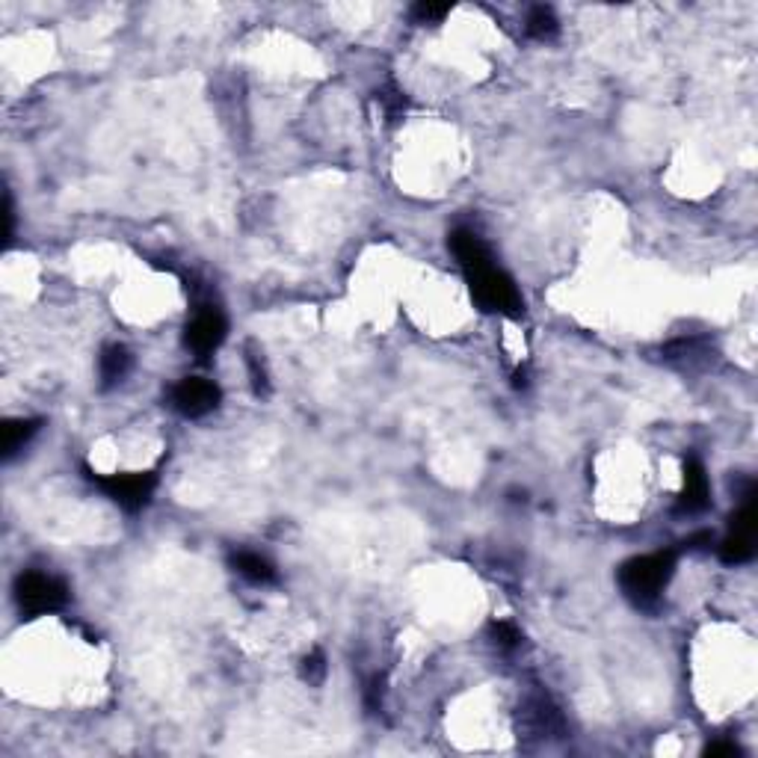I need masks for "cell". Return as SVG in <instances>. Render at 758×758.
<instances>
[{"label":"cell","mask_w":758,"mask_h":758,"mask_svg":"<svg viewBox=\"0 0 758 758\" xmlns=\"http://www.w3.org/2000/svg\"><path fill=\"white\" fill-rule=\"evenodd\" d=\"M672 572H676V551L672 548L643 554V557L622 563V569H619V586H622V593L637 607H655L660 602L664 586L672 578Z\"/></svg>","instance_id":"1"},{"label":"cell","mask_w":758,"mask_h":758,"mask_svg":"<svg viewBox=\"0 0 758 758\" xmlns=\"http://www.w3.org/2000/svg\"><path fill=\"white\" fill-rule=\"evenodd\" d=\"M465 279H468V287H472L474 303L483 308V312L516 317V314H521V308H525L521 305V294L516 291V285H512V279L504 270H498L495 261L480 264V267H474V270H468Z\"/></svg>","instance_id":"2"},{"label":"cell","mask_w":758,"mask_h":758,"mask_svg":"<svg viewBox=\"0 0 758 758\" xmlns=\"http://www.w3.org/2000/svg\"><path fill=\"white\" fill-rule=\"evenodd\" d=\"M15 602L27 616L57 613L69 604V586L53 575L21 572L15 581Z\"/></svg>","instance_id":"3"},{"label":"cell","mask_w":758,"mask_h":758,"mask_svg":"<svg viewBox=\"0 0 758 758\" xmlns=\"http://www.w3.org/2000/svg\"><path fill=\"white\" fill-rule=\"evenodd\" d=\"M89 480L107 498L116 501V504L127 512L143 510L148 501H152L154 486H157V477L152 472H140V474H92L89 472Z\"/></svg>","instance_id":"4"},{"label":"cell","mask_w":758,"mask_h":758,"mask_svg":"<svg viewBox=\"0 0 758 758\" xmlns=\"http://www.w3.org/2000/svg\"><path fill=\"white\" fill-rule=\"evenodd\" d=\"M173 406L184 418H205L208 412L220 406V388L199 377L181 379L173 391Z\"/></svg>","instance_id":"5"},{"label":"cell","mask_w":758,"mask_h":758,"mask_svg":"<svg viewBox=\"0 0 758 758\" xmlns=\"http://www.w3.org/2000/svg\"><path fill=\"white\" fill-rule=\"evenodd\" d=\"M226 332H229L226 317H222V312H217V308L208 305V308H201L193 323L187 326V347L193 350L199 359H208L213 350L226 341Z\"/></svg>","instance_id":"6"},{"label":"cell","mask_w":758,"mask_h":758,"mask_svg":"<svg viewBox=\"0 0 758 758\" xmlns=\"http://www.w3.org/2000/svg\"><path fill=\"white\" fill-rule=\"evenodd\" d=\"M711 504L708 474L697 456L685 459V489L678 495V512H702Z\"/></svg>","instance_id":"7"},{"label":"cell","mask_w":758,"mask_h":758,"mask_svg":"<svg viewBox=\"0 0 758 758\" xmlns=\"http://www.w3.org/2000/svg\"><path fill=\"white\" fill-rule=\"evenodd\" d=\"M451 249L456 255L459 267H463V273L474 270V267H480V264L492 261V255H489V249L483 247V240H480L474 231H465V229H459V231L451 234Z\"/></svg>","instance_id":"8"},{"label":"cell","mask_w":758,"mask_h":758,"mask_svg":"<svg viewBox=\"0 0 758 758\" xmlns=\"http://www.w3.org/2000/svg\"><path fill=\"white\" fill-rule=\"evenodd\" d=\"M234 572L243 575L247 581L252 584H273L276 581V569L270 560H264L261 554H252V551H238L231 557Z\"/></svg>","instance_id":"9"},{"label":"cell","mask_w":758,"mask_h":758,"mask_svg":"<svg viewBox=\"0 0 758 758\" xmlns=\"http://www.w3.org/2000/svg\"><path fill=\"white\" fill-rule=\"evenodd\" d=\"M98 370H101V386L104 388L116 386V382H122L127 377V370H131V353H127V350L119 347V344L107 347L104 353H101Z\"/></svg>","instance_id":"10"},{"label":"cell","mask_w":758,"mask_h":758,"mask_svg":"<svg viewBox=\"0 0 758 758\" xmlns=\"http://www.w3.org/2000/svg\"><path fill=\"white\" fill-rule=\"evenodd\" d=\"M42 421H6L4 424V459H13L18 451H24L27 442L39 433Z\"/></svg>","instance_id":"11"},{"label":"cell","mask_w":758,"mask_h":758,"mask_svg":"<svg viewBox=\"0 0 758 758\" xmlns=\"http://www.w3.org/2000/svg\"><path fill=\"white\" fill-rule=\"evenodd\" d=\"M373 98H377L382 116H386L388 122H398L400 116L406 113V107H409V98H406V92L398 89L394 83H386V87H379L373 92Z\"/></svg>","instance_id":"12"},{"label":"cell","mask_w":758,"mask_h":758,"mask_svg":"<svg viewBox=\"0 0 758 758\" xmlns=\"http://www.w3.org/2000/svg\"><path fill=\"white\" fill-rule=\"evenodd\" d=\"M753 554H755V537H738V533H729L720 546V560L729 563V566L753 560Z\"/></svg>","instance_id":"13"},{"label":"cell","mask_w":758,"mask_h":758,"mask_svg":"<svg viewBox=\"0 0 758 758\" xmlns=\"http://www.w3.org/2000/svg\"><path fill=\"white\" fill-rule=\"evenodd\" d=\"M528 33L533 39H551L554 33H557V18H554V13L548 6L533 9L530 18H528Z\"/></svg>","instance_id":"14"},{"label":"cell","mask_w":758,"mask_h":758,"mask_svg":"<svg viewBox=\"0 0 758 758\" xmlns=\"http://www.w3.org/2000/svg\"><path fill=\"white\" fill-rule=\"evenodd\" d=\"M300 676L303 681H308V685H323V678H326V655L320 652V649H312L305 658H303V664H300Z\"/></svg>","instance_id":"15"},{"label":"cell","mask_w":758,"mask_h":758,"mask_svg":"<svg viewBox=\"0 0 758 758\" xmlns=\"http://www.w3.org/2000/svg\"><path fill=\"white\" fill-rule=\"evenodd\" d=\"M489 634H492L495 646L501 649H516L521 643V632L512 622H492L489 625Z\"/></svg>","instance_id":"16"},{"label":"cell","mask_w":758,"mask_h":758,"mask_svg":"<svg viewBox=\"0 0 758 758\" xmlns=\"http://www.w3.org/2000/svg\"><path fill=\"white\" fill-rule=\"evenodd\" d=\"M247 365H249V377H252V388L255 394H267L270 391V379H267V368H264V359L261 353H247Z\"/></svg>","instance_id":"17"},{"label":"cell","mask_w":758,"mask_h":758,"mask_svg":"<svg viewBox=\"0 0 758 758\" xmlns=\"http://www.w3.org/2000/svg\"><path fill=\"white\" fill-rule=\"evenodd\" d=\"M447 13H451L447 4H418L412 9V18L418 21V24H435V21H442Z\"/></svg>","instance_id":"18"},{"label":"cell","mask_w":758,"mask_h":758,"mask_svg":"<svg viewBox=\"0 0 758 758\" xmlns=\"http://www.w3.org/2000/svg\"><path fill=\"white\" fill-rule=\"evenodd\" d=\"M365 706H368V711L382 708V678H373L365 688Z\"/></svg>","instance_id":"19"},{"label":"cell","mask_w":758,"mask_h":758,"mask_svg":"<svg viewBox=\"0 0 758 758\" xmlns=\"http://www.w3.org/2000/svg\"><path fill=\"white\" fill-rule=\"evenodd\" d=\"M706 755H711V758H738L741 755V750L735 744H729V741H720V744H711L708 750H706Z\"/></svg>","instance_id":"20"}]
</instances>
